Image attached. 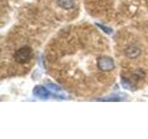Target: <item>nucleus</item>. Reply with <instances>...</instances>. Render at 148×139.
Instances as JSON below:
<instances>
[{
    "mask_svg": "<svg viewBox=\"0 0 148 139\" xmlns=\"http://www.w3.org/2000/svg\"><path fill=\"white\" fill-rule=\"evenodd\" d=\"M14 60L18 64H25L32 58V49L30 46H22L14 53Z\"/></svg>",
    "mask_w": 148,
    "mask_h": 139,
    "instance_id": "obj_1",
    "label": "nucleus"
},
{
    "mask_svg": "<svg viewBox=\"0 0 148 139\" xmlns=\"http://www.w3.org/2000/svg\"><path fill=\"white\" fill-rule=\"evenodd\" d=\"M97 65H98V68L103 70V71H110V70H112L114 68L113 60L108 57L99 58L98 61H97Z\"/></svg>",
    "mask_w": 148,
    "mask_h": 139,
    "instance_id": "obj_2",
    "label": "nucleus"
},
{
    "mask_svg": "<svg viewBox=\"0 0 148 139\" xmlns=\"http://www.w3.org/2000/svg\"><path fill=\"white\" fill-rule=\"evenodd\" d=\"M58 5L64 8H71L74 5V0H58Z\"/></svg>",
    "mask_w": 148,
    "mask_h": 139,
    "instance_id": "obj_3",
    "label": "nucleus"
}]
</instances>
